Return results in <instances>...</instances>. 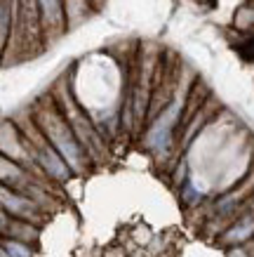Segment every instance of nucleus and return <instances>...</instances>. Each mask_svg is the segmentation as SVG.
<instances>
[{
    "label": "nucleus",
    "mask_w": 254,
    "mask_h": 257,
    "mask_svg": "<svg viewBox=\"0 0 254 257\" xmlns=\"http://www.w3.org/2000/svg\"><path fill=\"white\" fill-rule=\"evenodd\" d=\"M0 203H3V210L12 215V217H19V219H29V222H36L40 224V203L36 198H31L29 194H22L17 189H10L3 184V191H0Z\"/></svg>",
    "instance_id": "3"
},
{
    "label": "nucleus",
    "mask_w": 254,
    "mask_h": 257,
    "mask_svg": "<svg viewBox=\"0 0 254 257\" xmlns=\"http://www.w3.org/2000/svg\"><path fill=\"white\" fill-rule=\"evenodd\" d=\"M90 5H92V0H64L66 19H69V29H73V26H78L80 22L87 19V15H90Z\"/></svg>",
    "instance_id": "10"
},
{
    "label": "nucleus",
    "mask_w": 254,
    "mask_h": 257,
    "mask_svg": "<svg viewBox=\"0 0 254 257\" xmlns=\"http://www.w3.org/2000/svg\"><path fill=\"white\" fill-rule=\"evenodd\" d=\"M3 234H8V236H12L17 241H24V243H36L38 241L40 229H38V224L31 226L29 219H19V217H15L12 224H10V215L3 210Z\"/></svg>",
    "instance_id": "8"
},
{
    "label": "nucleus",
    "mask_w": 254,
    "mask_h": 257,
    "mask_svg": "<svg viewBox=\"0 0 254 257\" xmlns=\"http://www.w3.org/2000/svg\"><path fill=\"white\" fill-rule=\"evenodd\" d=\"M188 101V94L177 90L172 94V99L165 109L155 116V120L148 127L146 137H144V147L153 154H167L169 147H172V140H174V130H177L179 120H181V113H184V106Z\"/></svg>",
    "instance_id": "2"
},
{
    "label": "nucleus",
    "mask_w": 254,
    "mask_h": 257,
    "mask_svg": "<svg viewBox=\"0 0 254 257\" xmlns=\"http://www.w3.org/2000/svg\"><path fill=\"white\" fill-rule=\"evenodd\" d=\"M226 257H254V238L240 243V245H233L228 248V255Z\"/></svg>",
    "instance_id": "13"
},
{
    "label": "nucleus",
    "mask_w": 254,
    "mask_h": 257,
    "mask_svg": "<svg viewBox=\"0 0 254 257\" xmlns=\"http://www.w3.org/2000/svg\"><path fill=\"white\" fill-rule=\"evenodd\" d=\"M33 120L38 123V127L43 130V135H45L47 140H50V144L66 158V163L71 165V170L76 172V175H83V172L87 170V158H90V154L85 151V147L80 144V140H78V135L73 133V127H71L69 118L64 116L59 101L50 99L47 104H40L38 109H36Z\"/></svg>",
    "instance_id": "1"
},
{
    "label": "nucleus",
    "mask_w": 254,
    "mask_h": 257,
    "mask_svg": "<svg viewBox=\"0 0 254 257\" xmlns=\"http://www.w3.org/2000/svg\"><path fill=\"white\" fill-rule=\"evenodd\" d=\"M19 10V0H3V10H0V38H3V47L10 45V31H12V19L15 12Z\"/></svg>",
    "instance_id": "9"
},
{
    "label": "nucleus",
    "mask_w": 254,
    "mask_h": 257,
    "mask_svg": "<svg viewBox=\"0 0 254 257\" xmlns=\"http://www.w3.org/2000/svg\"><path fill=\"white\" fill-rule=\"evenodd\" d=\"M3 156L12 158V161H17V163H22V165L36 163L26 135H24V130H19L12 120H5V123H3Z\"/></svg>",
    "instance_id": "4"
},
{
    "label": "nucleus",
    "mask_w": 254,
    "mask_h": 257,
    "mask_svg": "<svg viewBox=\"0 0 254 257\" xmlns=\"http://www.w3.org/2000/svg\"><path fill=\"white\" fill-rule=\"evenodd\" d=\"M240 210L242 212L235 217V222H233V224L221 234V243L223 245H228V248L240 245V243L254 238V196L242 205V208H240Z\"/></svg>",
    "instance_id": "7"
},
{
    "label": "nucleus",
    "mask_w": 254,
    "mask_h": 257,
    "mask_svg": "<svg viewBox=\"0 0 254 257\" xmlns=\"http://www.w3.org/2000/svg\"><path fill=\"white\" fill-rule=\"evenodd\" d=\"M38 8H40V19H43L45 40H57L69 29L64 0H38Z\"/></svg>",
    "instance_id": "5"
},
{
    "label": "nucleus",
    "mask_w": 254,
    "mask_h": 257,
    "mask_svg": "<svg viewBox=\"0 0 254 257\" xmlns=\"http://www.w3.org/2000/svg\"><path fill=\"white\" fill-rule=\"evenodd\" d=\"M3 257H33L29 243L17 241V238H5L3 241Z\"/></svg>",
    "instance_id": "11"
},
{
    "label": "nucleus",
    "mask_w": 254,
    "mask_h": 257,
    "mask_svg": "<svg viewBox=\"0 0 254 257\" xmlns=\"http://www.w3.org/2000/svg\"><path fill=\"white\" fill-rule=\"evenodd\" d=\"M252 196H254V170L240 182V187L226 191V194L216 201V205H214L216 215H219V217H233V215H238V210Z\"/></svg>",
    "instance_id": "6"
},
{
    "label": "nucleus",
    "mask_w": 254,
    "mask_h": 257,
    "mask_svg": "<svg viewBox=\"0 0 254 257\" xmlns=\"http://www.w3.org/2000/svg\"><path fill=\"white\" fill-rule=\"evenodd\" d=\"M235 26L242 29V31H252L254 29V5H245V8L238 10V15H235Z\"/></svg>",
    "instance_id": "12"
}]
</instances>
